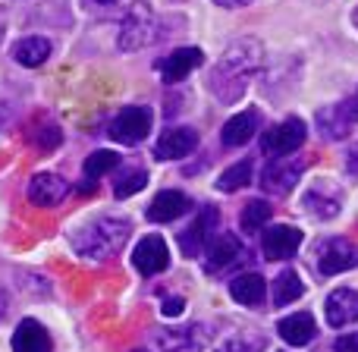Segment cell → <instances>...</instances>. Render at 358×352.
<instances>
[{
  "instance_id": "cell-39",
  "label": "cell",
  "mask_w": 358,
  "mask_h": 352,
  "mask_svg": "<svg viewBox=\"0 0 358 352\" xmlns=\"http://www.w3.org/2000/svg\"><path fill=\"white\" fill-rule=\"evenodd\" d=\"M352 19H355V25H358V10H355V13H352Z\"/></svg>"
},
{
  "instance_id": "cell-30",
  "label": "cell",
  "mask_w": 358,
  "mask_h": 352,
  "mask_svg": "<svg viewBox=\"0 0 358 352\" xmlns=\"http://www.w3.org/2000/svg\"><path fill=\"white\" fill-rule=\"evenodd\" d=\"M271 204L261 202V198H255V202L245 204V211H242V230H264V223L271 220Z\"/></svg>"
},
{
  "instance_id": "cell-5",
  "label": "cell",
  "mask_w": 358,
  "mask_h": 352,
  "mask_svg": "<svg viewBox=\"0 0 358 352\" xmlns=\"http://www.w3.org/2000/svg\"><path fill=\"white\" fill-rule=\"evenodd\" d=\"M151 129V111L148 107H123V111L113 117L107 136L120 145H138Z\"/></svg>"
},
{
  "instance_id": "cell-18",
  "label": "cell",
  "mask_w": 358,
  "mask_h": 352,
  "mask_svg": "<svg viewBox=\"0 0 358 352\" xmlns=\"http://www.w3.org/2000/svg\"><path fill=\"white\" fill-rule=\"evenodd\" d=\"M189 195H182L179 189H164L161 195H155V202L148 204V220L155 223H170L176 217H182L189 211Z\"/></svg>"
},
{
  "instance_id": "cell-17",
  "label": "cell",
  "mask_w": 358,
  "mask_h": 352,
  "mask_svg": "<svg viewBox=\"0 0 358 352\" xmlns=\"http://www.w3.org/2000/svg\"><path fill=\"white\" fill-rule=\"evenodd\" d=\"M66 195V179L57 174H35L29 183V202L38 208H54Z\"/></svg>"
},
{
  "instance_id": "cell-12",
  "label": "cell",
  "mask_w": 358,
  "mask_h": 352,
  "mask_svg": "<svg viewBox=\"0 0 358 352\" xmlns=\"http://www.w3.org/2000/svg\"><path fill=\"white\" fill-rule=\"evenodd\" d=\"M132 265H136V271L145 274V277H155V274L167 271V265H170L167 242H164L161 236H145L136 246V252H132Z\"/></svg>"
},
{
  "instance_id": "cell-28",
  "label": "cell",
  "mask_w": 358,
  "mask_h": 352,
  "mask_svg": "<svg viewBox=\"0 0 358 352\" xmlns=\"http://www.w3.org/2000/svg\"><path fill=\"white\" fill-rule=\"evenodd\" d=\"M145 183H148V174H145L142 167H129V170H123L120 179H113V195L129 198V195H136V192H142Z\"/></svg>"
},
{
  "instance_id": "cell-22",
  "label": "cell",
  "mask_w": 358,
  "mask_h": 352,
  "mask_svg": "<svg viewBox=\"0 0 358 352\" xmlns=\"http://www.w3.org/2000/svg\"><path fill=\"white\" fill-rule=\"evenodd\" d=\"M255 129H258V113H255V111H242L239 117L227 120L220 139H223V145H227V148H239V145L252 142Z\"/></svg>"
},
{
  "instance_id": "cell-21",
  "label": "cell",
  "mask_w": 358,
  "mask_h": 352,
  "mask_svg": "<svg viewBox=\"0 0 358 352\" xmlns=\"http://www.w3.org/2000/svg\"><path fill=\"white\" fill-rule=\"evenodd\" d=\"M264 293H267L264 277H258V274H239V277L229 280V296L239 305H248V309H261Z\"/></svg>"
},
{
  "instance_id": "cell-6",
  "label": "cell",
  "mask_w": 358,
  "mask_h": 352,
  "mask_svg": "<svg viewBox=\"0 0 358 352\" xmlns=\"http://www.w3.org/2000/svg\"><path fill=\"white\" fill-rule=\"evenodd\" d=\"M355 265H358V248L349 239H343V236H334V239L321 242V248H317V271L324 277L343 274Z\"/></svg>"
},
{
  "instance_id": "cell-35",
  "label": "cell",
  "mask_w": 358,
  "mask_h": 352,
  "mask_svg": "<svg viewBox=\"0 0 358 352\" xmlns=\"http://www.w3.org/2000/svg\"><path fill=\"white\" fill-rule=\"evenodd\" d=\"M3 315H6V293L0 290V318H3Z\"/></svg>"
},
{
  "instance_id": "cell-23",
  "label": "cell",
  "mask_w": 358,
  "mask_h": 352,
  "mask_svg": "<svg viewBox=\"0 0 358 352\" xmlns=\"http://www.w3.org/2000/svg\"><path fill=\"white\" fill-rule=\"evenodd\" d=\"M48 57H50V41L48 38L31 35V38H22V41L13 44V60L22 63V66H29V69L41 66Z\"/></svg>"
},
{
  "instance_id": "cell-8",
  "label": "cell",
  "mask_w": 358,
  "mask_h": 352,
  "mask_svg": "<svg viewBox=\"0 0 358 352\" xmlns=\"http://www.w3.org/2000/svg\"><path fill=\"white\" fill-rule=\"evenodd\" d=\"M317 123H321V132L327 139H346L349 129L358 123V92L349 94L346 101L327 107V111L317 113Z\"/></svg>"
},
{
  "instance_id": "cell-1",
  "label": "cell",
  "mask_w": 358,
  "mask_h": 352,
  "mask_svg": "<svg viewBox=\"0 0 358 352\" xmlns=\"http://www.w3.org/2000/svg\"><path fill=\"white\" fill-rule=\"evenodd\" d=\"M264 63V44L258 38H239L223 50L220 63H217V73L210 79V88L217 92L220 101H236L245 88L248 76H255Z\"/></svg>"
},
{
  "instance_id": "cell-38",
  "label": "cell",
  "mask_w": 358,
  "mask_h": 352,
  "mask_svg": "<svg viewBox=\"0 0 358 352\" xmlns=\"http://www.w3.org/2000/svg\"><path fill=\"white\" fill-rule=\"evenodd\" d=\"M0 38H3V19H0Z\"/></svg>"
},
{
  "instance_id": "cell-33",
  "label": "cell",
  "mask_w": 358,
  "mask_h": 352,
  "mask_svg": "<svg viewBox=\"0 0 358 352\" xmlns=\"http://www.w3.org/2000/svg\"><path fill=\"white\" fill-rule=\"evenodd\" d=\"M334 352H358V334H343L334 343Z\"/></svg>"
},
{
  "instance_id": "cell-36",
  "label": "cell",
  "mask_w": 358,
  "mask_h": 352,
  "mask_svg": "<svg viewBox=\"0 0 358 352\" xmlns=\"http://www.w3.org/2000/svg\"><path fill=\"white\" fill-rule=\"evenodd\" d=\"M349 161H352V167H358V145L352 148V155H349Z\"/></svg>"
},
{
  "instance_id": "cell-27",
  "label": "cell",
  "mask_w": 358,
  "mask_h": 352,
  "mask_svg": "<svg viewBox=\"0 0 358 352\" xmlns=\"http://www.w3.org/2000/svg\"><path fill=\"white\" fill-rule=\"evenodd\" d=\"M248 179H252V161H239L229 170H223L220 179H217V189L220 192H239L242 185H248Z\"/></svg>"
},
{
  "instance_id": "cell-9",
  "label": "cell",
  "mask_w": 358,
  "mask_h": 352,
  "mask_svg": "<svg viewBox=\"0 0 358 352\" xmlns=\"http://www.w3.org/2000/svg\"><path fill=\"white\" fill-rule=\"evenodd\" d=\"M245 255V246L239 242V236L233 233H220L214 239L210 236V242L204 246V271L208 274H217V271H227L229 265H236V261Z\"/></svg>"
},
{
  "instance_id": "cell-13",
  "label": "cell",
  "mask_w": 358,
  "mask_h": 352,
  "mask_svg": "<svg viewBox=\"0 0 358 352\" xmlns=\"http://www.w3.org/2000/svg\"><path fill=\"white\" fill-rule=\"evenodd\" d=\"M204 63V54L198 48H179L173 54H167L161 63H157V69H161V79L164 82H182L185 76L192 73V69H198Z\"/></svg>"
},
{
  "instance_id": "cell-34",
  "label": "cell",
  "mask_w": 358,
  "mask_h": 352,
  "mask_svg": "<svg viewBox=\"0 0 358 352\" xmlns=\"http://www.w3.org/2000/svg\"><path fill=\"white\" fill-rule=\"evenodd\" d=\"M217 6H227V10H236V6H248L252 0H214Z\"/></svg>"
},
{
  "instance_id": "cell-15",
  "label": "cell",
  "mask_w": 358,
  "mask_h": 352,
  "mask_svg": "<svg viewBox=\"0 0 358 352\" xmlns=\"http://www.w3.org/2000/svg\"><path fill=\"white\" fill-rule=\"evenodd\" d=\"M13 352H54V340L35 318H22L13 330Z\"/></svg>"
},
{
  "instance_id": "cell-20",
  "label": "cell",
  "mask_w": 358,
  "mask_h": 352,
  "mask_svg": "<svg viewBox=\"0 0 358 352\" xmlns=\"http://www.w3.org/2000/svg\"><path fill=\"white\" fill-rule=\"evenodd\" d=\"M305 208H308L315 217H324V220H330V217L340 214L343 195L336 189H330V185L317 183V185H311V189L305 192Z\"/></svg>"
},
{
  "instance_id": "cell-31",
  "label": "cell",
  "mask_w": 358,
  "mask_h": 352,
  "mask_svg": "<svg viewBox=\"0 0 358 352\" xmlns=\"http://www.w3.org/2000/svg\"><path fill=\"white\" fill-rule=\"evenodd\" d=\"M60 139H63V132L57 129L54 123H48V126H35V129L29 132V142L35 145V148H41V151H54L57 145H60Z\"/></svg>"
},
{
  "instance_id": "cell-19",
  "label": "cell",
  "mask_w": 358,
  "mask_h": 352,
  "mask_svg": "<svg viewBox=\"0 0 358 352\" xmlns=\"http://www.w3.org/2000/svg\"><path fill=\"white\" fill-rule=\"evenodd\" d=\"M277 330H280V337H283V343H289V346H308L317 334V324L308 311H296V315L283 318V321L277 324Z\"/></svg>"
},
{
  "instance_id": "cell-26",
  "label": "cell",
  "mask_w": 358,
  "mask_h": 352,
  "mask_svg": "<svg viewBox=\"0 0 358 352\" xmlns=\"http://www.w3.org/2000/svg\"><path fill=\"white\" fill-rule=\"evenodd\" d=\"M302 293H305L302 277H299L296 271H283L277 277V283H273V302L289 305V302H296V299H302Z\"/></svg>"
},
{
  "instance_id": "cell-14",
  "label": "cell",
  "mask_w": 358,
  "mask_h": 352,
  "mask_svg": "<svg viewBox=\"0 0 358 352\" xmlns=\"http://www.w3.org/2000/svg\"><path fill=\"white\" fill-rule=\"evenodd\" d=\"M198 148V132L192 126H176L167 129L157 142V157L161 161H179V157H189Z\"/></svg>"
},
{
  "instance_id": "cell-11",
  "label": "cell",
  "mask_w": 358,
  "mask_h": 352,
  "mask_svg": "<svg viewBox=\"0 0 358 352\" xmlns=\"http://www.w3.org/2000/svg\"><path fill=\"white\" fill-rule=\"evenodd\" d=\"M305 170V161L302 157H277L273 164H267L264 167V176H261V189L267 192H277V195H283V192H289L292 185H296V179L302 176Z\"/></svg>"
},
{
  "instance_id": "cell-4",
  "label": "cell",
  "mask_w": 358,
  "mask_h": 352,
  "mask_svg": "<svg viewBox=\"0 0 358 352\" xmlns=\"http://www.w3.org/2000/svg\"><path fill=\"white\" fill-rule=\"evenodd\" d=\"M305 136H308V129H305L302 120L286 117V120H280L277 126H271V129L264 132V139H261V151L271 155V157H286V155H292V151L302 148Z\"/></svg>"
},
{
  "instance_id": "cell-32",
  "label": "cell",
  "mask_w": 358,
  "mask_h": 352,
  "mask_svg": "<svg viewBox=\"0 0 358 352\" xmlns=\"http://www.w3.org/2000/svg\"><path fill=\"white\" fill-rule=\"evenodd\" d=\"M182 309H185V302L179 296H170V299H164L161 302V315L164 318H179L182 315Z\"/></svg>"
},
{
  "instance_id": "cell-25",
  "label": "cell",
  "mask_w": 358,
  "mask_h": 352,
  "mask_svg": "<svg viewBox=\"0 0 358 352\" xmlns=\"http://www.w3.org/2000/svg\"><path fill=\"white\" fill-rule=\"evenodd\" d=\"M161 346L170 352H189L204 346V328H182V330H167L161 334Z\"/></svg>"
},
{
  "instance_id": "cell-29",
  "label": "cell",
  "mask_w": 358,
  "mask_h": 352,
  "mask_svg": "<svg viewBox=\"0 0 358 352\" xmlns=\"http://www.w3.org/2000/svg\"><path fill=\"white\" fill-rule=\"evenodd\" d=\"M267 346V340L261 334H255V330H239L236 337H229L227 343H223L220 352H261Z\"/></svg>"
},
{
  "instance_id": "cell-2",
  "label": "cell",
  "mask_w": 358,
  "mask_h": 352,
  "mask_svg": "<svg viewBox=\"0 0 358 352\" xmlns=\"http://www.w3.org/2000/svg\"><path fill=\"white\" fill-rule=\"evenodd\" d=\"M132 223L126 217H98L88 227H82L73 236V248L79 258H92V261H107L126 246L129 239Z\"/></svg>"
},
{
  "instance_id": "cell-7",
  "label": "cell",
  "mask_w": 358,
  "mask_h": 352,
  "mask_svg": "<svg viewBox=\"0 0 358 352\" xmlns=\"http://www.w3.org/2000/svg\"><path fill=\"white\" fill-rule=\"evenodd\" d=\"M217 223H220V211H217L214 204L201 208V214L192 220V227L185 230L182 236H179V248H182L185 258H195V255L204 252V246L210 242V236H214Z\"/></svg>"
},
{
  "instance_id": "cell-16",
  "label": "cell",
  "mask_w": 358,
  "mask_h": 352,
  "mask_svg": "<svg viewBox=\"0 0 358 352\" xmlns=\"http://www.w3.org/2000/svg\"><path fill=\"white\" fill-rule=\"evenodd\" d=\"M327 324L330 328H349L358 321V293L355 290H334L327 296Z\"/></svg>"
},
{
  "instance_id": "cell-24",
  "label": "cell",
  "mask_w": 358,
  "mask_h": 352,
  "mask_svg": "<svg viewBox=\"0 0 358 352\" xmlns=\"http://www.w3.org/2000/svg\"><path fill=\"white\" fill-rule=\"evenodd\" d=\"M120 164V155H113V151H94V155H88L85 167H82V192H94V185H98V179L104 174H110L113 167Z\"/></svg>"
},
{
  "instance_id": "cell-10",
  "label": "cell",
  "mask_w": 358,
  "mask_h": 352,
  "mask_svg": "<svg viewBox=\"0 0 358 352\" xmlns=\"http://www.w3.org/2000/svg\"><path fill=\"white\" fill-rule=\"evenodd\" d=\"M302 246V230L299 227H289V223H280V227H271L264 230V239H261V252L264 258L271 261H283V258H292Z\"/></svg>"
},
{
  "instance_id": "cell-37",
  "label": "cell",
  "mask_w": 358,
  "mask_h": 352,
  "mask_svg": "<svg viewBox=\"0 0 358 352\" xmlns=\"http://www.w3.org/2000/svg\"><path fill=\"white\" fill-rule=\"evenodd\" d=\"M94 3H117V0H94Z\"/></svg>"
},
{
  "instance_id": "cell-3",
  "label": "cell",
  "mask_w": 358,
  "mask_h": 352,
  "mask_svg": "<svg viewBox=\"0 0 358 352\" xmlns=\"http://www.w3.org/2000/svg\"><path fill=\"white\" fill-rule=\"evenodd\" d=\"M161 35L157 29V19L155 10L148 3H136L129 13H126L123 25H120V50H138V48H148L155 38Z\"/></svg>"
}]
</instances>
